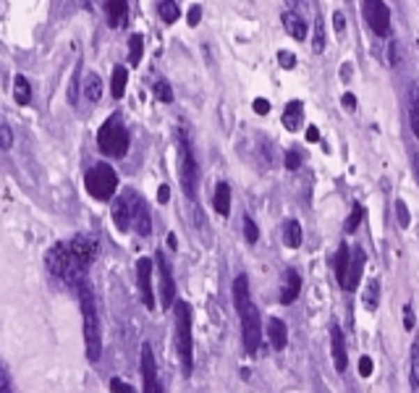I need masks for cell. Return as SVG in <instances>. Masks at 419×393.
Here are the masks:
<instances>
[{
    "label": "cell",
    "mask_w": 419,
    "mask_h": 393,
    "mask_svg": "<svg viewBox=\"0 0 419 393\" xmlns=\"http://www.w3.org/2000/svg\"><path fill=\"white\" fill-rule=\"evenodd\" d=\"M76 294H79V305H82V317H84L86 360L95 364V362H100V354H102V328H100V312H97V302L89 281L79 286Z\"/></svg>",
    "instance_id": "obj_1"
},
{
    "label": "cell",
    "mask_w": 419,
    "mask_h": 393,
    "mask_svg": "<svg viewBox=\"0 0 419 393\" xmlns=\"http://www.w3.org/2000/svg\"><path fill=\"white\" fill-rule=\"evenodd\" d=\"M45 265H47V270L55 275V278H61L68 288H79V286L84 284V281H89L86 278V270L89 268H84L82 262L74 260V254L68 252V241H55L53 247L47 249V254H45Z\"/></svg>",
    "instance_id": "obj_2"
},
{
    "label": "cell",
    "mask_w": 419,
    "mask_h": 393,
    "mask_svg": "<svg viewBox=\"0 0 419 393\" xmlns=\"http://www.w3.org/2000/svg\"><path fill=\"white\" fill-rule=\"evenodd\" d=\"M129 144H131V134L129 129L123 126L121 116H110L100 131H97V147L102 155H110V157H123L129 153Z\"/></svg>",
    "instance_id": "obj_3"
},
{
    "label": "cell",
    "mask_w": 419,
    "mask_h": 393,
    "mask_svg": "<svg viewBox=\"0 0 419 393\" xmlns=\"http://www.w3.org/2000/svg\"><path fill=\"white\" fill-rule=\"evenodd\" d=\"M176 351L181 360V370L189 378L194 364V341H192V307L186 302H176Z\"/></svg>",
    "instance_id": "obj_4"
},
{
    "label": "cell",
    "mask_w": 419,
    "mask_h": 393,
    "mask_svg": "<svg viewBox=\"0 0 419 393\" xmlns=\"http://www.w3.org/2000/svg\"><path fill=\"white\" fill-rule=\"evenodd\" d=\"M84 186L89 196H95L97 202H110L119 189V174L108 163H95L84 174Z\"/></svg>",
    "instance_id": "obj_5"
},
{
    "label": "cell",
    "mask_w": 419,
    "mask_h": 393,
    "mask_svg": "<svg viewBox=\"0 0 419 393\" xmlns=\"http://www.w3.org/2000/svg\"><path fill=\"white\" fill-rule=\"evenodd\" d=\"M178 142V178H181L183 194L189 199H197V189H199V165H197V157L192 153V144H189V137L186 131H178L176 137Z\"/></svg>",
    "instance_id": "obj_6"
},
{
    "label": "cell",
    "mask_w": 419,
    "mask_h": 393,
    "mask_svg": "<svg viewBox=\"0 0 419 393\" xmlns=\"http://www.w3.org/2000/svg\"><path fill=\"white\" fill-rule=\"evenodd\" d=\"M238 317H241V339H244V349L249 354H257L259 349V341H262V317H259V309L252 305L249 299L244 307L236 309Z\"/></svg>",
    "instance_id": "obj_7"
},
{
    "label": "cell",
    "mask_w": 419,
    "mask_h": 393,
    "mask_svg": "<svg viewBox=\"0 0 419 393\" xmlns=\"http://www.w3.org/2000/svg\"><path fill=\"white\" fill-rule=\"evenodd\" d=\"M362 13H365V22L370 24V29L377 37H386L390 32V8H388L383 0H365Z\"/></svg>",
    "instance_id": "obj_8"
},
{
    "label": "cell",
    "mask_w": 419,
    "mask_h": 393,
    "mask_svg": "<svg viewBox=\"0 0 419 393\" xmlns=\"http://www.w3.org/2000/svg\"><path fill=\"white\" fill-rule=\"evenodd\" d=\"M126 196H129V210H131V229L137 231L142 239H147L152 233V215L150 210H147V202L139 194H134V192H126Z\"/></svg>",
    "instance_id": "obj_9"
},
{
    "label": "cell",
    "mask_w": 419,
    "mask_h": 393,
    "mask_svg": "<svg viewBox=\"0 0 419 393\" xmlns=\"http://www.w3.org/2000/svg\"><path fill=\"white\" fill-rule=\"evenodd\" d=\"M68 252L74 254L76 262H82L84 268H89L92 262H95L97 252H100V244H97V239L89 233H79V236H74V239H68Z\"/></svg>",
    "instance_id": "obj_10"
},
{
    "label": "cell",
    "mask_w": 419,
    "mask_h": 393,
    "mask_svg": "<svg viewBox=\"0 0 419 393\" xmlns=\"http://www.w3.org/2000/svg\"><path fill=\"white\" fill-rule=\"evenodd\" d=\"M155 265H158V273H160V305L162 309H171L173 299H176V281H173V270L162 252L155 254Z\"/></svg>",
    "instance_id": "obj_11"
},
{
    "label": "cell",
    "mask_w": 419,
    "mask_h": 393,
    "mask_svg": "<svg viewBox=\"0 0 419 393\" xmlns=\"http://www.w3.org/2000/svg\"><path fill=\"white\" fill-rule=\"evenodd\" d=\"M137 284H139L142 305L147 309H155V291H152V260L150 257H139L137 262Z\"/></svg>",
    "instance_id": "obj_12"
},
{
    "label": "cell",
    "mask_w": 419,
    "mask_h": 393,
    "mask_svg": "<svg viewBox=\"0 0 419 393\" xmlns=\"http://www.w3.org/2000/svg\"><path fill=\"white\" fill-rule=\"evenodd\" d=\"M142 380H144V393H160V380H158V364L152 354L150 344H142Z\"/></svg>",
    "instance_id": "obj_13"
},
{
    "label": "cell",
    "mask_w": 419,
    "mask_h": 393,
    "mask_svg": "<svg viewBox=\"0 0 419 393\" xmlns=\"http://www.w3.org/2000/svg\"><path fill=\"white\" fill-rule=\"evenodd\" d=\"M362 270H365V249L362 247H354L351 249V257H349V268H346V278L341 281V288L344 291H354L359 281H362Z\"/></svg>",
    "instance_id": "obj_14"
},
{
    "label": "cell",
    "mask_w": 419,
    "mask_h": 393,
    "mask_svg": "<svg viewBox=\"0 0 419 393\" xmlns=\"http://www.w3.org/2000/svg\"><path fill=\"white\" fill-rule=\"evenodd\" d=\"M330 351H333V362H335V370L346 372V364H349V354H346V339H344V330L335 325H330Z\"/></svg>",
    "instance_id": "obj_15"
},
{
    "label": "cell",
    "mask_w": 419,
    "mask_h": 393,
    "mask_svg": "<svg viewBox=\"0 0 419 393\" xmlns=\"http://www.w3.org/2000/svg\"><path fill=\"white\" fill-rule=\"evenodd\" d=\"M105 13L113 29H123L129 24V3L126 0H105Z\"/></svg>",
    "instance_id": "obj_16"
},
{
    "label": "cell",
    "mask_w": 419,
    "mask_h": 393,
    "mask_svg": "<svg viewBox=\"0 0 419 393\" xmlns=\"http://www.w3.org/2000/svg\"><path fill=\"white\" fill-rule=\"evenodd\" d=\"M301 294V275L296 270H286L283 288H280V305H294Z\"/></svg>",
    "instance_id": "obj_17"
},
{
    "label": "cell",
    "mask_w": 419,
    "mask_h": 393,
    "mask_svg": "<svg viewBox=\"0 0 419 393\" xmlns=\"http://www.w3.org/2000/svg\"><path fill=\"white\" fill-rule=\"evenodd\" d=\"M268 339L275 351L286 349V344H289V330H286V323H283L280 317H270L268 320Z\"/></svg>",
    "instance_id": "obj_18"
},
{
    "label": "cell",
    "mask_w": 419,
    "mask_h": 393,
    "mask_svg": "<svg viewBox=\"0 0 419 393\" xmlns=\"http://www.w3.org/2000/svg\"><path fill=\"white\" fill-rule=\"evenodd\" d=\"M280 121H283L286 131H299L301 123H304V105H301L299 100H291L289 105L283 108V116H280Z\"/></svg>",
    "instance_id": "obj_19"
},
{
    "label": "cell",
    "mask_w": 419,
    "mask_h": 393,
    "mask_svg": "<svg viewBox=\"0 0 419 393\" xmlns=\"http://www.w3.org/2000/svg\"><path fill=\"white\" fill-rule=\"evenodd\" d=\"M113 223H116V229L123 231V233L131 229V210H129V196L126 194L119 196V199L113 202Z\"/></svg>",
    "instance_id": "obj_20"
},
{
    "label": "cell",
    "mask_w": 419,
    "mask_h": 393,
    "mask_svg": "<svg viewBox=\"0 0 419 393\" xmlns=\"http://www.w3.org/2000/svg\"><path fill=\"white\" fill-rule=\"evenodd\" d=\"M280 22H283V26H286V32L294 37V40H307V24L301 22V16L296 11H286L283 16H280Z\"/></svg>",
    "instance_id": "obj_21"
},
{
    "label": "cell",
    "mask_w": 419,
    "mask_h": 393,
    "mask_svg": "<svg viewBox=\"0 0 419 393\" xmlns=\"http://www.w3.org/2000/svg\"><path fill=\"white\" fill-rule=\"evenodd\" d=\"M213 208H215L218 215H223L226 218L228 213H231V186L226 181H220L215 186V196H213Z\"/></svg>",
    "instance_id": "obj_22"
},
{
    "label": "cell",
    "mask_w": 419,
    "mask_h": 393,
    "mask_svg": "<svg viewBox=\"0 0 419 393\" xmlns=\"http://www.w3.org/2000/svg\"><path fill=\"white\" fill-rule=\"evenodd\" d=\"M126 82H129V68L126 66H116V71H113V82H110V95L116 100L123 98V92H126Z\"/></svg>",
    "instance_id": "obj_23"
},
{
    "label": "cell",
    "mask_w": 419,
    "mask_h": 393,
    "mask_svg": "<svg viewBox=\"0 0 419 393\" xmlns=\"http://www.w3.org/2000/svg\"><path fill=\"white\" fill-rule=\"evenodd\" d=\"M13 98H16V105H29L32 102V87H29L24 74L13 79Z\"/></svg>",
    "instance_id": "obj_24"
},
{
    "label": "cell",
    "mask_w": 419,
    "mask_h": 393,
    "mask_svg": "<svg viewBox=\"0 0 419 393\" xmlns=\"http://www.w3.org/2000/svg\"><path fill=\"white\" fill-rule=\"evenodd\" d=\"M409 385L419 393V344H411L409 351Z\"/></svg>",
    "instance_id": "obj_25"
},
{
    "label": "cell",
    "mask_w": 419,
    "mask_h": 393,
    "mask_svg": "<svg viewBox=\"0 0 419 393\" xmlns=\"http://www.w3.org/2000/svg\"><path fill=\"white\" fill-rule=\"evenodd\" d=\"M84 98L89 102H100V98H102V79L97 74H86L84 77Z\"/></svg>",
    "instance_id": "obj_26"
},
{
    "label": "cell",
    "mask_w": 419,
    "mask_h": 393,
    "mask_svg": "<svg viewBox=\"0 0 419 393\" xmlns=\"http://www.w3.org/2000/svg\"><path fill=\"white\" fill-rule=\"evenodd\" d=\"M283 244H286L289 249H296V247H301V226H299V220H289V223L283 226Z\"/></svg>",
    "instance_id": "obj_27"
},
{
    "label": "cell",
    "mask_w": 419,
    "mask_h": 393,
    "mask_svg": "<svg viewBox=\"0 0 419 393\" xmlns=\"http://www.w3.org/2000/svg\"><path fill=\"white\" fill-rule=\"evenodd\" d=\"M377 302H380V284H377V278H370V284H367L365 294H362V305H365V309L375 312Z\"/></svg>",
    "instance_id": "obj_28"
},
{
    "label": "cell",
    "mask_w": 419,
    "mask_h": 393,
    "mask_svg": "<svg viewBox=\"0 0 419 393\" xmlns=\"http://www.w3.org/2000/svg\"><path fill=\"white\" fill-rule=\"evenodd\" d=\"M409 121H411V131L419 139V87H411L409 92Z\"/></svg>",
    "instance_id": "obj_29"
},
{
    "label": "cell",
    "mask_w": 419,
    "mask_h": 393,
    "mask_svg": "<svg viewBox=\"0 0 419 393\" xmlns=\"http://www.w3.org/2000/svg\"><path fill=\"white\" fill-rule=\"evenodd\" d=\"M249 302V278L247 275H236V281H234V305L244 307Z\"/></svg>",
    "instance_id": "obj_30"
},
{
    "label": "cell",
    "mask_w": 419,
    "mask_h": 393,
    "mask_svg": "<svg viewBox=\"0 0 419 393\" xmlns=\"http://www.w3.org/2000/svg\"><path fill=\"white\" fill-rule=\"evenodd\" d=\"M142 53H144V37H142L139 32H134L129 37V63H131V68H134V66H139Z\"/></svg>",
    "instance_id": "obj_31"
},
{
    "label": "cell",
    "mask_w": 419,
    "mask_h": 393,
    "mask_svg": "<svg viewBox=\"0 0 419 393\" xmlns=\"http://www.w3.org/2000/svg\"><path fill=\"white\" fill-rule=\"evenodd\" d=\"M178 16H181L178 3H176V0H162V3H160V19H162V22L176 24V22H178Z\"/></svg>",
    "instance_id": "obj_32"
},
{
    "label": "cell",
    "mask_w": 419,
    "mask_h": 393,
    "mask_svg": "<svg viewBox=\"0 0 419 393\" xmlns=\"http://www.w3.org/2000/svg\"><path fill=\"white\" fill-rule=\"evenodd\" d=\"M349 257H351V249L349 244H341V249L335 254V273H338V284L346 278V268H349Z\"/></svg>",
    "instance_id": "obj_33"
},
{
    "label": "cell",
    "mask_w": 419,
    "mask_h": 393,
    "mask_svg": "<svg viewBox=\"0 0 419 393\" xmlns=\"http://www.w3.org/2000/svg\"><path fill=\"white\" fill-rule=\"evenodd\" d=\"M325 50V22L323 16L314 19V53H323Z\"/></svg>",
    "instance_id": "obj_34"
},
{
    "label": "cell",
    "mask_w": 419,
    "mask_h": 393,
    "mask_svg": "<svg viewBox=\"0 0 419 393\" xmlns=\"http://www.w3.org/2000/svg\"><path fill=\"white\" fill-rule=\"evenodd\" d=\"M79 79H82V66L74 68V77H71V84H68V102L71 105H76V100H79Z\"/></svg>",
    "instance_id": "obj_35"
},
{
    "label": "cell",
    "mask_w": 419,
    "mask_h": 393,
    "mask_svg": "<svg viewBox=\"0 0 419 393\" xmlns=\"http://www.w3.org/2000/svg\"><path fill=\"white\" fill-rule=\"evenodd\" d=\"M244 236H247L249 244H257L259 239V229H257V223L249 218V215H244Z\"/></svg>",
    "instance_id": "obj_36"
},
{
    "label": "cell",
    "mask_w": 419,
    "mask_h": 393,
    "mask_svg": "<svg viewBox=\"0 0 419 393\" xmlns=\"http://www.w3.org/2000/svg\"><path fill=\"white\" fill-rule=\"evenodd\" d=\"M362 218H365V208H362V205H354L351 215H349V220H346V231H349V233L356 231V226L362 223Z\"/></svg>",
    "instance_id": "obj_37"
},
{
    "label": "cell",
    "mask_w": 419,
    "mask_h": 393,
    "mask_svg": "<svg viewBox=\"0 0 419 393\" xmlns=\"http://www.w3.org/2000/svg\"><path fill=\"white\" fill-rule=\"evenodd\" d=\"M11 144H13L11 126L6 121H0V150H11Z\"/></svg>",
    "instance_id": "obj_38"
},
{
    "label": "cell",
    "mask_w": 419,
    "mask_h": 393,
    "mask_svg": "<svg viewBox=\"0 0 419 393\" xmlns=\"http://www.w3.org/2000/svg\"><path fill=\"white\" fill-rule=\"evenodd\" d=\"M155 98L160 100V102H173V92L168 87V82H158L155 84Z\"/></svg>",
    "instance_id": "obj_39"
},
{
    "label": "cell",
    "mask_w": 419,
    "mask_h": 393,
    "mask_svg": "<svg viewBox=\"0 0 419 393\" xmlns=\"http://www.w3.org/2000/svg\"><path fill=\"white\" fill-rule=\"evenodd\" d=\"M396 213H398V226H401V229H409V210L404 199H396Z\"/></svg>",
    "instance_id": "obj_40"
},
{
    "label": "cell",
    "mask_w": 419,
    "mask_h": 393,
    "mask_svg": "<svg viewBox=\"0 0 419 393\" xmlns=\"http://www.w3.org/2000/svg\"><path fill=\"white\" fill-rule=\"evenodd\" d=\"M286 168H289V171H299L301 168V153L299 150H289V153H286Z\"/></svg>",
    "instance_id": "obj_41"
},
{
    "label": "cell",
    "mask_w": 419,
    "mask_h": 393,
    "mask_svg": "<svg viewBox=\"0 0 419 393\" xmlns=\"http://www.w3.org/2000/svg\"><path fill=\"white\" fill-rule=\"evenodd\" d=\"M372 370H375V362H372V357H362V360H359V375H362V378H370V375H372Z\"/></svg>",
    "instance_id": "obj_42"
},
{
    "label": "cell",
    "mask_w": 419,
    "mask_h": 393,
    "mask_svg": "<svg viewBox=\"0 0 419 393\" xmlns=\"http://www.w3.org/2000/svg\"><path fill=\"white\" fill-rule=\"evenodd\" d=\"M110 391H116V393H134V388H131L129 383L121 380V378H113V380H110Z\"/></svg>",
    "instance_id": "obj_43"
},
{
    "label": "cell",
    "mask_w": 419,
    "mask_h": 393,
    "mask_svg": "<svg viewBox=\"0 0 419 393\" xmlns=\"http://www.w3.org/2000/svg\"><path fill=\"white\" fill-rule=\"evenodd\" d=\"M278 63L283 66V68H294V66H296V55L286 53V50H280V53H278Z\"/></svg>",
    "instance_id": "obj_44"
},
{
    "label": "cell",
    "mask_w": 419,
    "mask_h": 393,
    "mask_svg": "<svg viewBox=\"0 0 419 393\" xmlns=\"http://www.w3.org/2000/svg\"><path fill=\"white\" fill-rule=\"evenodd\" d=\"M199 19H202V6H192V8H189V16H186L189 26H197Z\"/></svg>",
    "instance_id": "obj_45"
},
{
    "label": "cell",
    "mask_w": 419,
    "mask_h": 393,
    "mask_svg": "<svg viewBox=\"0 0 419 393\" xmlns=\"http://www.w3.org/2000/svg\"><path fill=\"white\" fill-rule=\"evenodd\" d=\"M414 323H417V320H414V309H411V305H406V307H404V328H406V330H411V328H414Z\"/></svg>",
    "instance_id": "obj_46"
},
{
    "label": "cell",
    "mask_w": 419,
    "mask_h": 393,
    "mask_svg": "<svg viewBox=\"0 0 419 393\" xmlns=\"http://www.w3.org/2000/svg\"><path fill=\"white\" fill-rule=\"evenodd\" d=\"M11 391V380H8V372H6V367L0 364V393H8Z\"/></svg>",
    "instance_id": "obj_47"
},
{
    "label": "cell",
    "mask_w": 419,
    "mask_h": 393,
    "mask_svg": "<svg viewBox=\"0 0 419 393\" xmlns=\"http://www.w3.org/2000/svg\"><path fill=\"white\" fill-rule=\"evenodd\" d=\"M254 113H257V116H268V113H270V102H268V100H262V98L254 100Z\"/></svg>",
    "instance_id": "obj_48"
},
{
    "label": "cell",
    "mask_w": 419,
    "mask_h": 393,
    "mask_svg": "<svg viewBox=\"0 0 419 393\" xmlns=\"http://www.w3.org/2000/svg\"><path fill=\"white\" fill-rule=\"evenodd\" d=\"M333 24H335V32H338V34H344V29H346V19H344V13H341V11H335V13H333Z\"/></svg>",
    "instance_id": "obj_49"
},
{
    "label": "cell",
    "mask_w": 419,
    "mask_h": 393,
    "mask_svg": "<svg viewBox=\"0 0 419 393\" xmlns=\"http://www.w3.org/2000/svg\"><path fill=\"white\" fill-rule=\"evenodd\" d=\"M168 199H171V189H168V186L162 184L160 189H158V202H160V205H165Z\"/></svg>",
    "instance_id": "obj_50"
},
{
    "label": "cell",
    "mask_w": 419,
    "mask_h": 393,
    "mask_svg": "<svg viewBox=\"0 0 419 393\" xmlns=\"http://www.w3.org/2000/svg\"><path fill=\"white\" fill-rule=\"evenodd\" d=\"M307 139L310 142H320V129L317 126H307Z\"/></svg>",
    "instance_id": "obj_51"
},
{
    "label": "cell",
    "mask_w": 419,
    "mask_h": 393,
    "mask_svg": "<svg viewBox=\"0 0 419 393\" xmlns=\"http://www.w3.org/2000/svg\"><path fill=\"white\" fill-rule=\"evenodd\" d=\"M341 102H344V108H349V110L356 108V98H354V95H344V98H341Z\"/></svg>",
    "instance_id": "obj_52"
},
{
    "label": "cell",
    "mask_w": 419,
    "mask_h": 393,
    "mask_svg": "<svg viewBox=\"0 0 419 393\" xmlns=\"http://www.w3.org/2000/svg\"><path fill=\"white\" fill-rule=\"evenodd\" d=\"M341 79H344V82H349V79H351V63L341 66Z\"/></svg>",
    "instance_id": "obj_53"
},
{
    "label": "cell",
    "mask_w": 419,
    "mask_h": 393,
    "mask_svg": "<svg viewBox=\"0 0 419 393\" xmlns=\"http://www.w3.org/2000/svg\"><path fill=\"white\" fill-rule=\"evenodd\" d=\"M411 165H414V176H417V184H419V153L411 155Z\"/></svg>",
    "instance_id": "obj_54"
},
{
    "label": "cell",
    "mask_w": 419,
    "mask_h": 393,
    "mask_svg": "<svg viewBox=\"0 0 419 393\" xmlns=\"http://www.w3.org/2000/svg\"><path fill=\"white\" fill-rule=\"evenodd\" d=\"M168 247H171V249H176V247H178V241H176V233H168Z\"/></svg>",
    "instance_id": "obj_55"
}]
</instances>
